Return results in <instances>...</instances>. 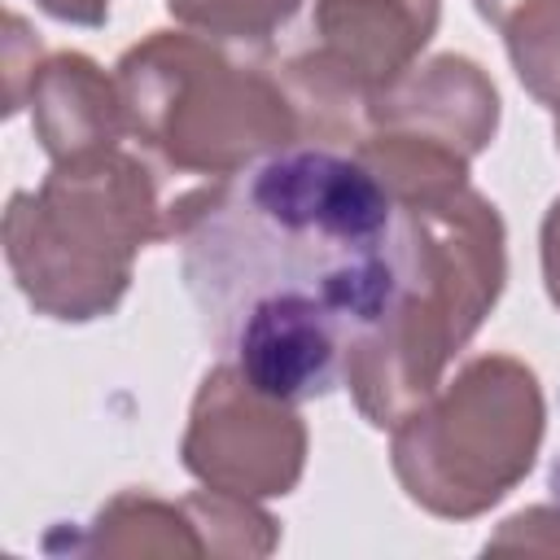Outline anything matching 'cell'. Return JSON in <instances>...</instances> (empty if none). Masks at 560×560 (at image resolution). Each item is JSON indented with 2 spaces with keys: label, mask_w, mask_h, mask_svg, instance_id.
<instances>
[{
  "label": "cell",
  "mask_w": 560,
  "mask_h": 560,
  "mask_svg": "<svg viewBox=\"0 0 560 560\" xmlns=\"http://www.w3.org/2000/svg\"><path fill=\"white\" fill-rule=\"evenodd\" d=\"M31 105L35 136L52 162L114 149L127 131L118 83H109L101 66L88 61L83 52L52 57L39 70V79H31Z\"/></svg>",
  "instance_id": "9c48e42d"
},
{
  "label": "cell",
  "mask_w": 560,
  "mask_h": 560,
  "mask_svg": "<svg viewBox=\"0 0 560 560\" xmlns=\"http://www.w3.org/2000/svg\"><path fill=\"white\" fill-rule=\"evenodd\" d=\"M184 284L210 341L271 398L346 381L407 271V210L332 144H289L171 201Z\"/></svg>",
  "instance_id": "6da1fadb"
},
{
  "label": "cell",
  "mask_w": 560,
  "mask_h": 560,
  "mask_svg": "<svg viewBox=\"0 0 560 560\" xmlns=\"http://www.w3.org/2000/svg\"><path fill=\"white\" fill-rule=\"evenodd\" d=\"M368 114L398 136H416L472 158L494 136L499 96L468 57H438L424 70H407L398 83H389L368 105Z\"/></svg>",
  "instance_id": "ba28073f"
},
{
  "label": "cell",
  "mask_w": 560,
  "mask_h": 560,
  "mask_svg": "<svg viewBox=\"0 0 560 560\" xmlns=\"http://www.w3.org/2000/svg\"><path fill=\"white\" fill-rule=\"evenodd\" d=\"M477 9L503 31L521 83L560 105V0H477Z\"/></svg>",
  "instance_id": "30bf717a"
},
{
  "label": "cell",
  "mask_w": 560,
  "mask_h": 560,
  "mask_svg": "<svg viewBox=\"0 0 560 560\" xmlns=\"http://www.w3.org/2000/svg\"><path fill=\"white\" fill-rule=\"evenodd\" d=\"M171 236V206H158L140 158L114 149L52 162L35 192H13L4 254L26 302L52 319H96L118 306L131 258Z\"/></svg>",
  "instance_id": "3957f363"
},
{
  "label": "cell",
  "mask_w": 560,
  "mask_h": 560,
  "mask_svg": "<svg viewBox=\"0 0 560 560\" xmlns=\"http://www.w3.org/2000/svg\"><path fill=\"white\" fill-rule=\"evenodd\" d=\"M542 438V394L508 354L472 359L394 424V472L438 516H477L529 468Z\"/></svg>",
  "instance_id": "5b68a950"
},
{
  "label": "cell",
  "mask_w": 560,
  "mask_h": 560,
  "mask_svg": "<svg viewBox=\"0 0 560 560\" xmlns=\"http://www.w3.org/2000/svg\"><path fill=\"white\" fill-rule=\"evenodd\" d=\"M556 140H560V105H556Z\"/></svg>",
  "instance_id": "5bb4252c"
},
{
  "label": "cell",
  "mask_w": 560,
  "mask_h": 560,
  "mask_svg": "<svg viewBox=\"0 0 560 560\" xmlns=\"http://www.w3.org/2000/svg\"><path fill=\"white\" fill-rule=\"evenodd\" d=\"M127 131L175 171L228 179L271 149H289L298 114L280 83L228 61L197 35L153 31L118 61Z\"/></svg>",
  "instance_id": "277c9868"
},
{
  "label": "cell",
  "mask_w": 560,
  "mask_h": 560,
  "mask_svg": "<svg viewBox=\"0 0 560 560\" xmlns=\"http://www.w3.org/2000/svg\"><path fill=\"white\" fill-rule=\"evenodd\" d=\"M407 210L398 302L346 368L359 411L394 429L438 385L446 359L477 332L503 289V223L468 184L394 192Z\"/></svg>",
  "instance_id": "7a4b0ae2"
},
{
  "label": "cell",
  "mask_w": 560,
  "mask_h": 560,
  "mask_svg": "<svg viewBox=\"0 0 560 560\" xmlns=\"http://www.w3.org/2000/svg\"><path fill=\"white\" fill-rule=\"evenodd\" d=\"M542 271H547V289L560 306V197L551 201L547 223H542Z\"/></svg>",
  "instance_id": "4fadbf2b"
},
{
  "label": "cell",
  "mask_w": 560,
  "mask_h": 560,
  "mask_svg": "<svg viewBox=\"0 0 560 560\" xmlns=\"http://www.w3.org/2000/svg\"><path fill=\"white\" fill-rule=\"evenodd\" d=\"M306 455V429L293 402L262 394L236 363H219L192 402L184 433V468L210 490L258 499L289 494Z\"/></svg>",
  "instance_id": "8992f818"
},
{
  "label": "cell",
  "mask_w": 560,
  "mask_h": 560,
  "mask_svg": "<svg viewBox=\"0 0 560 560\" xmlns=\"http://www.w3.org/2000/svg\"><path fill=\"white\" fill-rule=\"evenodd\" d=\"M319 52L293 66L302 105L315 101L337 127L398 83L438 26V0H319Z\"/></svg>",
  "instance_id": "52a82bcc"
},
{
  "label": "cell",
  "mask_w": 560,
  "mask_h": 560,
  "mask_svg": "<svg viewBox=\"0 0 560 560\" xmlns=\"http://www.w3.org/2000/svg\"><path fill=\"white\" fill-rule=\"evenodd\" d=\"M35 4L61 22H74V26H101L109 13V0H35Z\"/></svg>",
  "instance_id": "7c38bea8"
},
{
  "label": "cell",
  "mask_w": 560,
  "mask_h": 560,
  "mask_svg": "<svg viewBox=\"0 0 560 560\" xmlns=\"http://www.w3.org/2000/svg\"><path fill=\"white\" fill-rule=\"evenodd\" d=\"M302 0H166V9L206 35L223 39H267L293 18Z\"/></svg>",
  "instance_id": "8fae6325"
}]
</instances>
